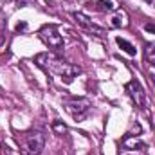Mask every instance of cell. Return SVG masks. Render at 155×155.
I'll use <instances>...</instances> for the list:
<instances>
[{
  "instance_id": "5bb4252c",
  "label": "cell",
  "mask_w": 155,
  "mask_h": 155,
  "mask_svg": "<svg viewBox=\"0 0 155 155\" xmlns=\"http://www.w3.org/2000/svg\"><path fill=\"white\" fill-rule=\"evenodd\" d=\"M144 29H146V31H152V33H155V25H152V24H146V25H144Z\"/></svg>"
},
{
  "instance_id": "277c9868",
  "label": "cell",
  "mask_w": 155,
  "mask_h": 155,
  "mask_svg": "<svg viewBox=\"0 0 155 155\" xmlns=\"http://www.w3.org/2000/svg\"><path fill=\"white\" fill-rule=\"evenodd\" d=\"M40 40L47 45V47H51V49H63V36L58 33V29L54 27V25H45V27H41L40 29Z\"/></svg>"
},
{
  "instance_id": "5b68a950",
  "label": "cell",
  "mask_w": 155,
  "mask_h": 155,
  "mask_svg": "<svg viewBox=\"0 0 155 155\" xmlns=\"http://www.w3.org/2000/svg\"><path fill=\"white\" fill-rule=\"evenodd\" d=\"M124 88H126L128 96L134 99L135 107H139V108H146V92L143 90V87H141V83H139L137 79L128 81Z\"/></svg>"
},
{
  "instance_id": "4fadbf2b",
  "label": "cell",
  "mask_w": 155,
  "mask_h": 155,
  "mask_svg": "<svg viewBox=\"0 0 155 155\" xmlns=\"http://www.w3.org/2000/svg\"><path fill=\"white\" fill-rule=\"evenodd\" d=\"M15 4H16L18 7H25V5L29 4V0H15Z\"/></svg>"
},
{
  "instance_id": "8fae6325",
  "label": "cell",
  "mask_w": 155,
  "mask_h": 155,
  "mask_svg": "<svg viewBox=\"0 0 155 155\" xmlns=\"http://www.w3.org/2000/svg\"><path fill=\"white\" fill-rule=\"evenodd\" d=\"M112 25H114V27H121V25H124V15H123V13H117L116 16L112 18Z\"/></svg>"
},
{
  "instance_id": "7c38bea8",
  "label": "cell",
  "mask_w": 155,
  "mask_h": 155,
  "mask_svg": "<svg viewBox=\"0 0 155 155\" xmlns=\"http://www.w3.org/2000/svg\"><path fill=\"white\" fill-rule=\"evenodd\" d=\"M27 29V24L25 22H20L18 25H16V33H22V31H25Z\"/></svg>"
},
{
  "instance_id": "52a82bcc",
  "label": "cell",
  "mask_w": 155,
  "mask_h": 155,
  "mask_svg": "<svg viewBox=\"0 0 155 155\" xmlns=\"http://www.w3.org/2000/svg\"><path fill=\"white\" fill-rule=\"evenodd\" d=\"M116 43L119 45V49H121V51H124L128 56H135L137 49H135V47H134V45H132L128 40H124V38H121V36H117V38H116Z\"/></svg>"
},
{
  "instance_id": "7a4b0ae2",
  "label": "cell",
  "mask_w": 155,
  "mask_h": 155,
  "mask_svg": "<svg viewBox=\"0 0 155 155\" xmlns=\"http://www.w3.org/2000/svg\"><path fill=\"white\" fill-rule=\"evenodd\" d=\"M65 108L76 121H83L90 112V101L87 97H72L65 101Z\"/></svg>"
},
{
  "instance_id": "30bf717a",
  "label": "cell",
  "mask_w": 155,
  "mask_h": 155,
  "mask_svg": "<svg viewBox=\"0 0 155 155\" xmlns=\"http://www.w3.org/2000/svg\"><path fill=\"white\" fill-rule=\"evenodd\" d=\"M52 130H54L58 135H65V134H67V126H65L63 121H60V119H56V121L52 123Z\"/></svg>"
},
{
  "instance_id": "9c48e42d",
  "label": "cell",
  "mask_w": 155,
  "mask_h": 155,
  "mask_svg": "<svg viewBox=\"0 0 155 155\" xmlns=\"http://www.w3.org/2000/svg\"><path fill=\"white\" fill-rule=\"evenodd\" d=\"M94 7H96L97 11H101V13H110V11L116 9V5H114L112 0H99V2L94 4Z\"/></svg>"
},
{
  "instance_id": "9a60e30c",
  "label": "cell",
  "mask_w": 155,
  "mask_h": 155,
  "mask_svg": "<svg viewBox=\"0 0 155 155\" xmlns=\"http://www.w3.org/2000/svg\"><path fill=\"white\" fill-rule=\"evenodd\" d=\"M146 2H148V4H152V2H153V0H146Z\"/></svg>"
},
{
  "instance_id": "3957f363",
  "label": "cell",
  "mask_w": 155,
  "mask_h": 155,
  "mask_svg": "<svg viewBox=\"0 0 155 155\" xmlns=\"http://www.w3.org/2000/svg\"><path fill=\"white\" fill-rule=\"evenodd\" d=\"M24 146H25V150H27L29 155H40L43 152V148H45V135L41 132H38V130L25 134Z\"/></svg>"
},
{
  "instance_id": "ba28073f",
  "label": "cell",
  "mask_w": 155,
  "mask_h": 155,
  "mask_svg": "<svg viewBox=\"0 0 155 155\" xmlns=\"http://www.w3.org/2000/svg\"><path fill=\"white\" fill-rule=\"evenodd\" d=\"M144 60L150 65H155V41H150L144 45Z\"/></svg>"
},
{
  "instance_id": "6da1fadb",
  "label": "cell",
  "mask_w": 155,
  "mask_h": 155,
  "mask_svg": "<svg viewBox=\"0 0 155 155\" xmlns=\"http://www.w3.org/2000/svg\"><path fill=\"white\" fill-rule=\"evenodd\" d=\"M35 61H36V65L40 69H43L45 72L63 78L67 83H71L74 79V76H78L81 72L79 67L72 65V63H67L65 60H61L60 56H56L52 52H40V54H36Z\"/></svg>"
},
{
  "instance_id": "8992f818",
  "label": "cell",
  "mask_w": 155,
  "mask_h": 155,
  "mask_svg": "<svg viewBox=\"0 0 155 155\" xmlns=\"http://www.w3.org/2000/svg\"><path fill=\"white\" fill-rule=\"evenodd\" d=\"M72 16H74V20H76L78 24H79L83 29H87L88 33H92V35H96V36H99V38H103V36L107 35L105 29L99 27V25H96L94 22H90V18H88L87 15H83V13H72Z\"/></svg>"
}]
</instances>
